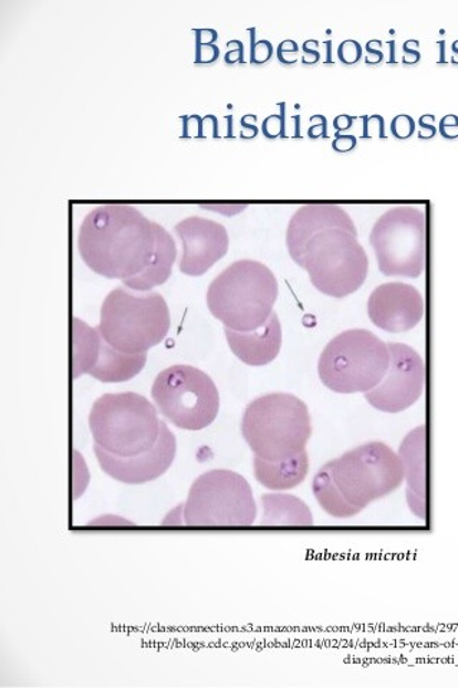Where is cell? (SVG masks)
<instances>
[{
	"label": "cell",
	"mask_w": 458,
	"mask_h": 688,
	"mask_svg": "<svg viewBox=\"0 0 458 688\" xmlns=\"http://www.w3.org/2000/svg\"><path fill=\"white\" fill-rule=\"evenodd\" d=\"M272 56H273L272 42L254 41V35H252V48H250V62H252V64L262 65V64H267V62Z\"/></svg>",
	"instance_id": "cell-28"
},
{
	"label": "cell",
	"mask_w": 458,
	"mask_h": 688,
	"mask_svg": "<svg viewBox=\"0 0 458 688\" xmlns=\"http://www.w3.org/2000/svg\"><path fill=\"white\" fill-rule=\"evenodd\" d=\"M299 119H301V118H299V115H298V117H295V122H296V134H295V137L296 138L301 137V134H299Z\"/></svg>",
	"instance_id": "cell-45"
},
{
	"label": "cell",
	"mask_w": 458,
	"mask_h": 688,
	"mask_svg": "<svg viewBox=\"0 0 458 688\" xmlns=\"http://www.w3.org/2000/svg\"><path fill=\"white\" fill-rule=\"evenodd\" d=\"M170 325V310L160 293L137 296L117 288L105 298L96 330L113 348L144 354L166 340Z\"/></svg>",
	"instance_id": "cell-5"
},
{
	"label": "cell",
	"mask_w": 458,
	"mask_h": 688,
	"mask_svg": "<svg viewBox=\"0 0 458 688\" xmlns=\"http://www.w3.org/2000/svg\"><path fill=\"white\" fill-rule=\"evenodd\" d=\"M313 494L320 503V507L325 510L327 514L336 519H348L360 514V510L352 508L337 490L334 480L331 478L330 470L326 466H322V469L318 471L312 482Z\"/></svg>",
	"instance_id": "cell-24"
},
{
	"label": "cell",
	"mask_w": 458,
	"mask_h": 688,
	"mask_svg": "<svg viewBox=\"0 0 458 688\" xmlns=\"http://www.w3.org/2000/svg\"><path fill=\"white\" fill-rule=\"evenodd\" d=\"M356 137L352 134H335V139L332 142V148L336 153H350L356 147Z\"/></svg>",
	"instance_id": "cell-34"
},
{
	"label": "cell",
	"mask_w": 458,
	"mask_h": 688,
	"mask_svg": "<svg viewBox=\"0 0 458 688\" xmlns=\"http://www.w3.org/2000/svg\"><path fill=\"white\" fill-rule=\"evenodd\" d=\"M311 123L312 125L308 129V137L312 139L327 138V119L325 115H312Z\"/></svg>",
	"instance_id": "cell-32"
},
{
	"label": "cell",
	"mask_w": 458,
	"mask_h": 688,
	"mask_svg": "<svg viewBox=\"0 0 458 688\" xmlns=\"http://www.w3.org/2000/svg\"><path fill=\"white\" fill-rule=\"evenodd\" d=\"M352 124H354V118H352L348 114L337 115L334 119V128L336 129V133L340 134L342 132H346V129H350Z\"/></svg>",
	"instance_id": "cell-41"
},
{
	"label": "cell",
	"mask_w": 458,
	"mask_h": 688,
	"mask_svg": "<svg viewBox=\"0 0 458 688\" xmlns=\"http://www.w3.org/2000/svg\"><path fill=\"white\" fill-rule=\"evenodd\" d=\"M298 264L305 269L318 291L336 300L358 291L369 269L358 233L341 228L326 229L313 236Z\"/></svg>",
	"instance_id": "cell-7"
},
{
	"label": "cell",
	"mask_w": 458,
	"mask_h": 688,
	"mask_svg": "<svg viewBox=\"0 0 458 688\" xmlns=\"http://www.w3.org/2000/svg\"><path fill=\"white\" fill-rule=\"evenodd\" d=\"M451 50H452V54H455V56H452L451 62L452 64L458 65V41L452 43Z\"/></svg>",
	"instance_id": "cell-44"
},
{
	"label": "cell",
	"mask_w": 458,
	"mask_h": 688,
	"mask_svg": "<svg viewBox=\"0 0 458 688\" xmlns=\"http://www.w3.org/2000/svg\"><path fill=\"white\" fill-rule=\"evenodd\" d=\"M369 243L383 275L421 277L427 262L426 215L414 206L393 207L374 225Z\"/></svg>",
	"instance_id": "cell-11"
},
{
	"label": "cell",
	"mask_w": 458,
	"mask_h": 688,
	"mask_svg": "<svg viewBox=\"0 0 458 688\" xmlns=\"http://www.w3.org/2000/svg\"><path fill=\"white\" fill-rule=\"evenodd\" d=\"M79 250L96 275L127 281L152 262L156 250L154 221L128 205L95 207L82 221Z\"/></svg>",
	"instance_id": "cell-1"
},
{
	"label": "cell",
	"mask_w": 458,
	"mask_h": 688,
	"mask_svg": "<svg viewBox=\"0 0 458 688\" xmlns=\"http://www.w3.org/2000/svg\"><path fill=\"white\" fill-rule=\"evenodd\" d=\"M254 478L263 488L270 490H291L306 479L310 471V456L306 450L291 459L268 461L254 456Z\"/></svg>",
	"instance_id": "cell-20"
},
{
	"label": "cell",
	"mask_w": 458,
	"mask_h": 688,
	"mask_svg": "<svg viewBox=\"0 0 458 688\" xmlns=\"http://www.w3.org/2000/svg\"><path fill=\"white\" fill-rule=\"evenodd\" d=\"M220 56V50L216 45H196V64H214Z\"/></svg>",
	"instance_id": "cell-31"
},
{
	"label": "cell",
	"mask_w": 458,
	"mask_h": 688,
	"mask_svg": "<svg viewBox=\"0 0 458 688\" xmlns=\"http://www.w3.org/2000/svg\"><path fill=\"white\" fill-rule=\"evenodd\" d=\"M242 435L260 459H291L306 450L312 436L311 414L306 404L293 394H267L246 407Z\"/></svg>",
	"instance_id": "cell-3"
},
{
	"label": "cell",
	"mask_w": 458,
	"mask_h": 688,
	"mask_svg": "<svg viewBox=\"0 0 458 688\" xmlns=\"http://www.w3.org/2000/svg\"><path fill=\"white\" fill-rule=\"evenodd\" d=\"M100 468L110 478L125 484H144L162 478L176 459L177 441L170 428L162 421V432L157 445L146 454L135 457H118L94 446Z\"/></svg>",
	"instance_id": "cell-13"
},
{
	"label": "cell",
	"mask_w": 458,
	"mask_h": 688,
	"mask_svg": "<svg viewBox=\"0 0 458 688\" xmlns=\"http://www.w3.org/2000/svg\"><path fill=\"white\" fill-rule=\"evenodd\" d=\"M185 123V129H183V137L190 138H205V118L199 115H190V117L181 118Z\"/></svg>",
	"instance_id": "cell-29"
},
{
	"label": "cell",
	"mask_w": 458,
	"mask_h": 688,
	"mask_svg": "<svg viewBox=\"0 0 458 688\" xmlns=\"http://www.w3.org/2000/svg\"><path fill=\"white\" fill-rule=\"evenodd\" d=\"M298 52L299 46L295 41H283L279 43L278 46V60L281 61L284 65L295 64V62L298 61Z\"/></svg>",
	"instance_id": "cell-30"
},
{
	"label": "cell",
	"mask_w": 458,
	"mask_h": 688,
	"mask_svg": "<svg viewBox=\"0 0 458 688\" xmlns=\"http://www.w3.org/2000/svg\"><path fill=\"white\" fill-rule=\"evenodd\" d=\"M399 459L407 480V503L414 517L427 518V428L419 426L409 431L399 446Z\"/></svg>",
	"instance_id": "cell-17"
},
{
	"label": "cell",
	"mask_w": 458,
	"mask_h": 688,
	"mask_svg": "<svg viewBox=\"0 0 458 688\" xmlns=\"http://www.w3.org/2000/svg\"><path fill=\"white\" fill-rule=\"evenodd\" d=\"M318 45H320L318 41H306L303 43V52H305V56L302 58L303 64L313 65L321 60V54L316 51Z\"/></svg>",
	"instance_id": "cell-37"
},
{
	"label": "cell",
	"mask_w": 458,
	"mask_h": 688,
	"mask_svg": "<svg viewBox=\"0 0 458 688\" xmlns=\"http://www.w3.org/2000/svg\"><path fill=\"white\" fill-rule=\"evenodd\" d=\"M337 58L342 64L354 65L363 58V46L354 40L344 41L337 46Z\"/></svg>",
	"instance_id": "cell-26"
},
{
	"label": "cell",
	"mask_w": 458,
	"mask_h": 688,
	"mask_svg": "<svg viewBox=\"0 0 458 688\" xmlns=\"http://www.w3.org/2000/svg\"><path fill=\"white\" fill-rule=\"evenodd\" d=\"M244 56V48L243 43L238 41V48L236 50H230L228 54L225 56L226 64H236V62H243Z\"/></svg>",
	"instance_id": "cell-40"
},
{
	"label": "cell",
	"mask_w": 458,
	"mask_h": 688,
	"mask_svg": "<svg viewBox=\"0 0 458 688\" xmlns=\"http://www.w3.org/2000/svg\"><path fill=\"white\" fill-rule=\"evenodd\" d=\"M325 466L346 502L360 512L395 492L405 480L402 459L381 441L365 442Z\"/></svg>",
	"instance_id": "cell-8"
},
{
	"label": "cell",
	"mask_w": 458,
	"mask_h": 688,
	"mask_svg": "<svg viewBox=\"0 0 458 688\" xmlns=\"http://www.w3.org/2000/svg\"><path fill=\"white\" fill-rule=\"evenodd\" d=\"M374 45L375 48L371 45V42L366 43L365 45L366 52H368V54L371 55L368 58H365V62L368 65H373V64L377 65L379 64V62H383L384 60L383 51L379 50L381 45H383V42L374 41Z\"/></svg>",
	"instance_id": "cell-39"
},
{
	"label": "cell",
	"mask_w": 458,
	"mask_h": 688,
	"mask_svg": "<svg viewBox=\"0 0 458 688\" xmlns=\"http://www.w3.org/2000/svg\"><path fill=\"white\" fill-rule=\"evenodd\" d=\"M183 512L187 527H252L258 504L243 476L231 470H210L191 484Z\"/></svg>",
	"instance_id": "cell-9"
},
{
	"label": "cell",
	"mask_w": 458,
	"mask_h": 688,
	"mask_svg": "<svg viewBox=\"0 0 458 688\" xmlns=\"http://www.w3.org/2000/svg\"><path fill=\"white\" fill-rule=\"evenodd\" d=\"M403 50L405 54H407L408 56H412V61H409V64H416V62L421 60V55H419V52L416 50H412V48H409L408 45V42L404 43Z\"/></svg>",
	"instance_id": "cell-42"
},
{
	"label": "cell",
	"mask_w": 458,
	"mask_h": 688,
	"mask_svg": "<svg viewBox=\"0 0 458 688\" xmlns=\"http://www.w3.org/2000/svg\"><path fill=\"white\" fill-rule=\"evenodd\" d=\"M175 230L183 247L178 268L187 277L205 275L214 264L228 254L229 233L225 226L217 221L192 216L178 221Z\"/></svg>",
	"instance_id": "cell-14"
},
{
	"label": "cell",
	"mask_w": 458,
	"mask_h": 688,
	"mask_svg": "<svg viewBox=\"0 0 458 688\" xmlns=\"http://www.w3.org/2000/svg\"><path fill=\"white\" fill-rule=\"evenodd\" d=\"M426 303L421 293L408 283L388 282L369 295L368 315L379 330L402 334L416 329L424 317Z\"/></svg>",
	"instance_id": "cell-15"
},
{
	"label": "cell",
	"mask_w": 458,
	"mask_h": 688,
	"mask_svg": "<svg viewBox=\"0 0 458 688\" xmlns=\"http://www.w3.org/2000/svg\"><path fill=\"white\" fill-rule=\"evenodd\" d=\"M262 527H312L310 507L292 494H263Z\"/></svg>",
	"instance_id": "cell-22"
},
{
	"label": "cell",
	"mask_w": 458,
	"mask_h": 688,
	"mask_svg": "<svg viewBox=\"0 0 458 688\" xmlns=\"http://www.w3.org/2000/svg\"><path fill=\"white\" fill-rule=\"evenodd\" d=\"M196 45H215L219 33L215 29H196Z\"/></svg>",
	"instance_id": "cell-38"
},
{
	"label": "cell",
	"mask_w": 458,
	"mask_h": 688,
	"mask_svg": "<svg viewBox=\"0 0 458 688\" xmlns=\"http://www.w3.org/2000/svg\"><path fill=\"white\" fill-rule=\"evenodd\" d=\"M146 363L147 353L125 354L103 340L98 363L91 369L90 375L101 383H125L137 377Z\"/></svg>",
	"instance_id": "cell-21"
},
{
	"label": "cell",
	"mask_w": 458,
	"mask_h": 688,
	"mask_svg": "<svg viewBox=\"0 0 458 688\" xmlns=\"http://www.w3.org/2000/svg\"><path fill=\"white\" fill-rule=\"evenodd\" d=\"M101 344L100 332L91 329L80 317H72V377L90 374L98 363Z\"/></svg>",
	"instance_id": "cell-23"
},
{
	"label": "cell",
	"mask_w": 458,
	"mask_h": 688,
	"mask_svg": "<svg viewBox=\"0 0 458 688\" xmlns=\"http://www.w3.org/2000/svg\"><path fill=\"white\" fill-rule=\"evenodd\" d=\"M363 122H364V127H363V138H369V133H368V115H363Z\"/></svg>",
	"instance_id": "cell-43"
},
{
	"label": "cell",
	"mask_w": 458,
	"mask_h": 688,
	"mask_svg": "<svg viewBox=\"0 0 458 688\" xmlns=\"http://www.w3.org/2000/svg\"><path fill=\"white\" fill-rule=\"evenodd\" d=\"M154 229H156L154 257L146 271L123 282L129 290L147 292L153 288L163 285L171 277L173 264L177 259L176 242L163 226L154 223Z\"/></svg>",
	"instance_id": "cell-19"
},
{
	"label": "cell",
	"mask_w": 458,
	"mask_h": 688,
	"mask_svg": "<svg viewBox=\"0 0 458 688\" xmlns=\"http://www.w3.org/2000/svg\"><path fill=\"white\" fill-rule=\"evenodd\" d=\"M392 133L395 138L408 139L416 133V122L412 115H397L392 122Z\"/></svg>",
	"instance_id": "cell-27"
},
{
	"label": "cell",
	"mask_w": 458,
	"mask_h": 688,
	"mask_svg": "<svg viewBox=\"0 0 458 688\" xmlns=\"http://www.w3.org/2000/svg\"><path fill=\"white\" fill-rule=\"evenodd\" d=\"M341 228L356 232L351 216L341 206L330 204H312L302 206L289 221L287 244L293 262L301 261L303 249L313 236L326 229Z\"/></svg>",
	"instance_id": "cell-16"
},
{
	"label": "cell",
	"mask_w": 458,
	"mask_h": 688,
	"mask_svg": "<svg viewBox=\"0 0 458 688\" xmlns=\"http://www.w3.org/2000/svg\"><path fill=\"white\" fill-rule=\"evenodd\" d=\"M257 122H258L257 115H253V114L244 115V117L240 119V124H242V132H240V137H242L243 139L257 138L259 134Z\"/></svg>",
	"instance_id": "cell-36"
},
{
	"label": "cell",
	"mask_w": 458,
	"mask_h": 688,
	"mask_svg": "<svg viewBox=\"0 0 458 688\" xmlns=\"http://www.w3.org/2000/svg\"><path fill=\"white\" fill-rule=\"evenodd\" d=\"M89 423L95 445L118 457L146 454L162 432L156 407L137 393L100 397L91 408Z\"/></svg>",
	"instance_id": "cell-4"
},
{
	"label": "cell",
	"mask_w": 458,
	"mask_h": 688,
	"mask_svg": "<svg viewBox=\"0 0 458 688\" xmlns=\"http://www.w3.org/2000/svg\"><path fill=\"white\" fill-rule=\"evenodd\" d=\"M281 110L282 114H273L269 115L268 118H264L262 124V133L264 137L269 139L287 137V133H284V104H281Z\"/></svg>",
	"instance_id": "cell-25"
},
{
	"label": "cell",
	"mask_w": 458,
	"mask_h": 688,
	"mask_svg": "<svg viewBox=\"0 0 458 688\" xmlns=\"http://www.w3.org/2000/svg\"><path fill=\"white\" fill-rule=\"evenodd\" d=\"M438 132L447 139L458 138V117L455 114H448L438 125Z\"/></svg>",
	"instance_id": "cell-33"
},
{
	"label": "cell",
	"mask_w": 458,
	"mask_h": 688,
	"mask_svg": "<svg viewBox=\"0 0 458 688\" xmlns=\"http://www.w3.org/2000/svg\"><path fill=\"white\" fill-rule=\"evenodd\" d=\"M389 363L388 344L368 330H350L327 343L318 363V374L331 392L365 394L383 382Z\"/></svg>",
	"instance_id": "cell-6"
},
{
	"label": "cell",
	"mask_w": 458,
	"mask_h": 688,
	"mask_svg": "<svg viewBox=\"0 0 458 688\" xmlns=\"http://www.w3.org/2000/svg\"><path fill=\"white\" fill-rule=\"evenodd\" d=\"M278 295V279L267 264L242 259L210 283L206 300L225 329L252 332L267 324Z\"/></svg>",
	"instance_id": "cell-2"
},
{
	"label": "cell",
	"mask_w": 458,
	"mask_h": 688,
	"mask_svg": "<svg viewBox=\"0 0 458 688\" xmlns=\"http://www.w3.org/2000/svg\"><path fill=\"white\" fill-rule=\"evenodd\" d=\"M225 334L231 353L250 367H263L277 359L281 353L282 325L277 312L257 331L238 332L225 329Z\"/></svg>",
	"instance_id": "cell-18"
},
{
	"label": "cell",
	"mask_w": 458,
	"mask_h": 688,
	"mask_svg": "<svg viewBox=\"0 0 458 688\" xmlns=\"http://www.w3.org/2000/svg\"><path fill=\"white\" fill-rule=\"evenodd\" d=\"M392 363L383 382L365 393L375 410L398 414L408 410L421 398L426 388V364L421 355L405 344H388Z\"/></svg>",
	"instance_id": "cell-12"
},
{
	"label": "cell",
	"mask_w": 458,
	"mask_h": 688,
	"mask_svg": "<svg viewBox=\"0 0 458 688\" xmlns=\"http://www.w3.org/2000/svg\"><path fill=\"white\" fill-rule=\"evenodd\" d=\"M152 397L158 411L178 428L205 430L220 410L214 379L191 365H173L154 379Z\"/></svg>",
	"instance_id": "cell-10"
},
{
	"label": "cell",
	"mask_w": 458,
	"mask_h": 688,
	"mask_svg": "<svg viewBox=\"0 0 458 688\" xmlns=\"http://www.w3.org/2000/svg\"><path fill=\"white\" fill-rule=\"evenodd\" d=\"M434 122H436V117H434L433 114L423 115V117L418 119V138L430 139L436 136L437 127L434 125Z\"/></svg>",
	"instance_id": "cell-35"
}]
</instances>
